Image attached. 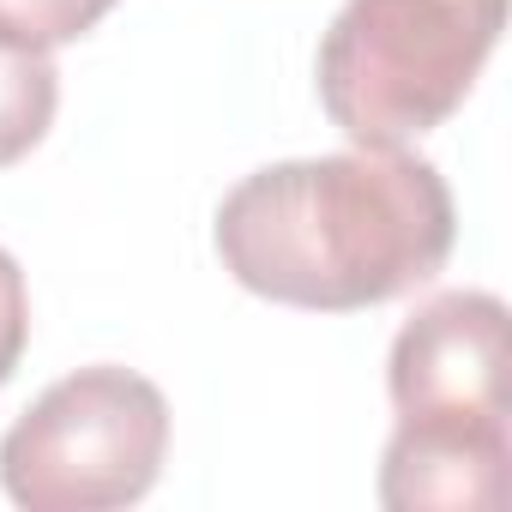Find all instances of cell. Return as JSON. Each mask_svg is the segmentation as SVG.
Instances as JSON below:
<instances>
[{
    "instance_id": "4",
    "label": "cell",
    "mask_w": 512,
    "mask_h": 512,
    "mask_svg": "<svg viewBox=\"0 0 512 512\" xmlns=\"http://www.w3.org/2000/svg\"><path fill=\"white\" fill-rule=\"evenodd\" d=\"M386 392L398 422L506 428V302L488 290H446L392 338Z\"/></svg>"
},
{
    "instance_id": "5",
    "label": "cell",
    "mask_w": 512,
    "mask_h": 512,
    "mask_svg": "<svg viewBox=\"0 0 512 512\" xmlns=\"http://www.w3.org/2000/svg\"><path fill=\"white\" fill-rule=\"evenodd\" d=\"M506 488V428L398 422L380 458V500L392 512H482Z\"/></svg>"
},
{
    "instance_id": "8",
    "label": "cell",
    "mask_w": 512,
    "mask_h": 512,
    "mask_svg": "<svg viewBox=\"0 0 512 512\" xmlns=\"http://www.w3.org/2000/svg\"><path fill=\"white\" fill-rule=\"evenodd\" d=\"M31 344V296H25V272L7 247H0V386L13 380L19 356Z\"/></svg>"
},
{
    "instance_id": "3",
    "label": "cell",
    "mask_w": 512,
    "mask_h": 512,
    "mask_svg": "<svg viewBox=\"0 0 512 512\" xmlns=\"http://www.w3.org/2000/svg\"><path fill=\"white\" fill-rule=\"evenodd\" d=\"M169 452L163 392L115 362L55 380L0 440V488L25 512H115L151 494Z\"/></svg>"
},
{
    "instance_id": "1",
    "label": "cell",
    "mask_w": 512,
    "mask_h": 512,
    "mask_svg": "<svg viewBox=\"0 0 512 512\" xmlns=\"http://www.w3.org/2000/svg\"><path fill=\"white\" fill-rule=\"evenodd\" d=\"M458 241L446 175L404 145L290 157L217 205L223 272L284 308L356 314L428 284Z\"/></svg>"
},
{
    "instance_id": "7",
    "label": "cell",
    "mask_w": 512,
    "mask_h": 512,
    "mask_svg": "<svg viewBox=\"0 0 512 512\" xmlns=\"http://www.w3.org/2000/svg\"><path fill=\"white\" fill-rule=\"evenodd\" d=\"M115 13V0H0V31L31 49H67Z\"/></svg>"
},
{
    "instance_id": "2",
    "label": "cell",
    "mask_w": 512,
    "mask_h": 512,
    "mask_svg": "<svg viewBox=\"0 0 512 512\" xmlns=\"http://www.w3.org/2000/svg\"><path fill=\"white\" fill-rule=\"evenodd\" d=\"M506 0H344L320 37V103L350 145H410L464 109Z\"/></svg>"
},
{
    "instance_id": "6",
    "label": "cell",
    "mask_w": 512,
    "mask_h": 512,
    "mask_svg": "<svg viewBox=\"0 0 512 512\" xmlns=\"http://www.w3.org/2000/svg\"><path fill=\"white\" fill-rule=\"evenodd\" d=\"M55 103H61V73L49 49H31L0 31V169L43 145V133L55 127Z\"/></svg>"
}]
</instances>
